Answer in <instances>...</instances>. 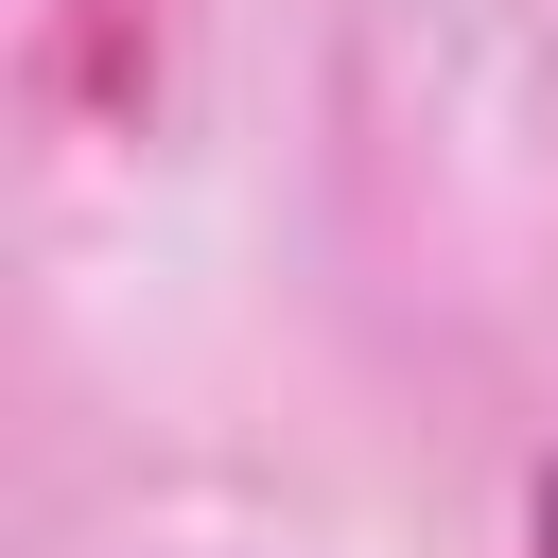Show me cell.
Instances as JSON below:
<instances>
[{"mask_svg":"<svg viewBox=\"0 0 558 558\" xmlns=\"http://www.w3.org/2000/svg\"><path fill=\"white\" fill-rule=\"evenodd\" d=\"M541 558H558V506H541Z\"/></svg>","mask_w":558,"mask_h":558,"instance_id":"1","label":"cell"}]
</instances>
